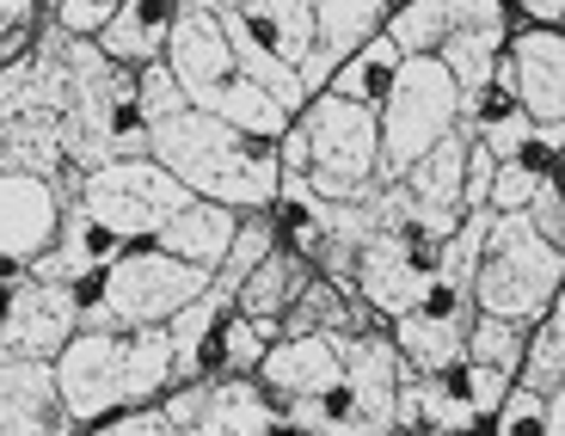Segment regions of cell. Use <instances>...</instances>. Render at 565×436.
I'll use <instances>...</instances> for the list:
<instances>
[{"mask_svg":"<svg viewBox=\"0 0 565 436\" xmlns=\"http://www.w3.org/2000/svg\"><path fill=\"white\" fill-rule=\"evenodd\" d=\"M282 400L301 436H394L399 363L394 338L382 332H301L277 338L253 369Z\"/></svg>","mask_w":565,"mask_h":436,"instance_id":"cell-1","label":"cell"},{"mask_svg":"<svg viewBox=\"0 0 565 436\" xmlns=\"http://www.w3.org/2000/svg\"><path fill=\"white\" fill-rule=\"evenodd\" d=\"M31 81L62 117V191L105 160L148 155V124L136 111V68L111 62L93 38H74L56 19L31 31Z\"/></svg>","mask_w":565,"mask_h":436,"instance_id":"cell-2","label":"cell"},{"mask_svg":"<svg viewBox=\"0 0 565 436\" xmlns=\"http://www.w3.org/2000/svg\"><path fill=\"white\" fill-rule=\"evenodd\" d=\"M50 369L74 430H86L111 412L154 406L172 387V344L167 326H81L50 357Z\"/></svg>","mask_w":565,"mask_h":436,"instance_id":"cell-3","label":"cell"},{"mask_svg":"<svg viewBox=\"0 0 565 436\" xmlns=\"http://www.w3.org/2000/svg\"><path fill=\"white\" fill-rule=\"evenodd\" d=\"M148 160L172 172V179L191 191V198H210V203H227V210H270L277 203V155L270 141H253L241 129H227L222 117L184 105L179 117L148 129Z\"/></svg>","mask_w":565,"mask_h":436,"instance_id":"cell-4","label":"cell"},{"mask_svg":"<svg viewBox=\"0 0 565 436\" xmlns=\"http://www.w3.org/2000/svg\"><path fill=\"white\" fill-rule=\"evenodd\" d=\"M559 277H565V253L529 227V215H492L480 265H473V308L535 326L559 301Z\"/></svg>","mask_w":565,"mask_h":436,"instance_id":"cell-5","label":"cell"},{"mask_svg":"<svg viewBox=\"0 0 565 436\" xmlns=\"http://www.w3.org/2000/svg\"><path fill=\"white\" fill-rule=\"evenodd\" d=\"M210 270L184 265L160 246H124L81 301V326H167L191 296H203Z\"/></svg>","mask_w":565,"mask_h":436,"instance_id":"cell-6","label":"cell"},{"mask_svg":"<svg viewBox=\"0 0 565 436\" xmlns=\"http://www.w3.org/2000/svg\"><path fill=\"white\" fill-rule=\"evenodd\" d=\"M301 129H308V184L326 203H356L382 184V136H375V111L339 93H313L301 105Z\"/></svg>","mask_w":565,"mask_h":436,"instance_id":"cell-7","label":"cell"},{"mask_svg":"<svg viewBox=\"0 0 565 436\" xmlns=\"http://www.w3.org/2000/svg\"><path fill=\"white\" fill-rule=\"evenodd\" d=\"M449 129H461V86L449 81L437 56H406L375 105V136H382V179H399L424 148H437Z\"/></svg>","mask_w":565,"mask_h":436,"instance_id":"cell-8","label":"cell"},{"mask_svg":"<svg viewBox=\"0 0 565 436\" xmlns=\"http://www.w3.org/2000/svg\"><path fill=\"white\" fill-rule=\"evenodd\" d=\"M68 198L81 203L86 215H99L124 246H141V240H154L160 227L191 203V191H184L160 160L129 155V160H105V167L81 172V179L68 184Z\"/></svg>","mask_w":565,"mask_h":436,"instance_id":"cell-9","label":"cell"},{"mask_svg":"<svg viewBox=\"0 0 565 436\" xmlns=\"http://www.w3.org/2000/svg\"><path fill=\"white\" fill-rule=\"evenodd\" d=\"M160 412L179 436H301L258 375H215V381H179V394H160Z\"/></svg>","mask_w":565,"mask_h":436,"instance_id":"cell-10","label":"cell"},{"mask_svg":"<svg viewBox=\"0 0 565 436\" xmlns=\"http://www.w3.org/2000/svg\"><path fill=\"white\" fill-rule=\"evenodd\" d=\"M351 289L369 313L399 320L412 313L430 289H437V240L406 234V227H375V234L356 246L351 265Z\"/></svg>","mask_w":565,"mask_h":436,"instance_id":"cell-11","label":"cell"},{"mask_svg":"<svg viewBox=\"0 0 565 436\" xmlns=\"http://www.w3.org/2000/svg\"><path fill=\"white\" fill-rule=\"evenodd\" d=\"M81 289L43 283L31 270L7 277L0 289V363H50L81 332Z\"/></svg>","mask_w":565,"mask_h":436,"instance_id":"cell-12","label":"cell"},{"mask_svg":"<svg viewBox=\"0 0 565 436\" xmlns=\"http://www.w3.org/2000/svg\"><path fill=\"white\" fill-rule=\"evenodd\" d=\"M25 50L0 62V172H38L62 184V117L31 81Z\"/></svg>","mask_w":565,"mask_h":436,"instance_id":"cell-13","label":"cell"},{"mask_svg":"<svg viewBox=\"0 0 565 436\" xmlns=\"http://www.w3.org/2000/svg\"><path fill=\"white\" fill-rule=\"evenodd\" d=\"M492 81L523 105L529 124L559 129V117H565V43H559V31L529 25V31H516V38H504Z\"/></svg>","mask_w":565,"mask_h":436,"instance_id":"cell-14","label":"cell"},{"mask_svg":"<svg viewBox=\"0 0 565 436\" xmlns=\"http://www.w3.org/2000/svg\"><path fill=\"white\" fill-rule=\"evenodd\" d=\"M467 326H473V296L467 289H430V296L418 301L412 313H399L394 320V351L406 369H418V375H437V369H455L467 351Z\"/></svg>","mask_w":565,"mask_h":436,"instance_id":"cell-15","label":"cell"},{"mask_svg":"<svg viewBox=\"0 0 565 436\" xmlns=\"http://www.w3.org/2000/svg\"><path fill=\"white\" fill-rule=\"evenodd\" d=\"M62 191L56 179H38V172H0V265L25 270L31 258L56 240L62 227Z\"/></svg>","mask_w":565,"mask_h":436,"instance_id":"cell-16","label":"cell"},{"mask_svg":"<svg viewBox=\"0 0 565 436\" xmlns=\"http://www.w3.org/2000/svg\"><path fill=\"white\" fill-rule=\"evenodd\" d=\"M215 19H222L227 43L246 56L301 68V56L313 50V0H227Z\"/></svg>","mask_w":565,"mask_h":436,"instance_id":"cell-17","label":"cell"},{"mask_svg":"<svg viewBox=\"0 0 565 436\" xmlns=\"http://www.w3.org/2000/svg\"><path fill=\"white\" fill-rule=\"evenodd\" d=\"M124 253V240L111 234V227L99 222V215H86L81 203H62V227H56V240L43 246L38 258H31V277H43V283H68V289H93L99 283V270L111 265V258Z\"/></svg>","mask_w":565,"mask_h":436,"instance_id":"cell-18","label":"cell"},{"mask_svg":"<svg viewBox=\"0 0 565 436\" xmlns=\"http://www.w3.org/2000/svg\"><path fill=\"white\" fill-rule=\"evenodd\" d=\"M160 62L172 68V81H179V93L191 105H203L227 74L241 68V62H234V43H227V31H222L215 13H172Z\"/></svg>","mask_w":565,"mask_h":436,"instance_id":"cell-19","label":"cell"},{"mask_svg":"<svg viewBox=\"0 0 565 436\" xmlns=\"http://www.w3.org/2000/svg\"><path fill=\"white\" fill-rule=\"evenodd\" d=\"M387 13H394V0H313V50L296 68L301 93L313 99V93L326 86V74L339 68L356 43H369L387 25Z\"/></svg>","mask_w":565,"mask_h":436,"instance_id":"cell-20","label":"cell"},{"mask_svg":"<svg viewBox=\"0 0 565 436\" xmlns=\"http://www.w3.org/2000/svg\"><path fill=\"white\" fill-rule=\"evenodd\" d=\"M480 25H504V0H394L382 31L406 56H437L443 43L467 38Z\"/></svg>","mask_w":565,"mask_h":436,"instance_id":"cell-21","label":"cell"},{"mask_svg":"<svg viewBox=\"0 0 565 436\" xmlns=\"http://www.w3.org/2000/svg\"><path fill=\"white\" fill-rule=\"evenodd\" d=\"M0 436H74L50 363H0Z\"/></svg>","mask_w":565,"mask_h":436,"instance_id":"cell-22","label":"cell"},{"mask_svg":"<svg viewBox=\"0 0 565 436\" xmlns=\"http://www.w3.org/2000/svg\"><path fill=\"white\" fill-rule=\"evenodd\" d=\"M234 227H241V210L210 203V198H191L148 246H160V253L184 258V265H198V270H215L222 253H227V240H234Z\"/></svg>","mask_w":565,"mask_h":436,"instance_id":"cell-23","label":"cell"},{"mask_svg":"<svg viewBox=\"0 0 565 436\" xmlns=\"http://www.w3.org/2000/svg\"><path fill=\"white\" fill-rule=\"evenodd\" d=\"M172 13H179V0H117V13L105 19V31L93 43L124 68H141V62H154L167 50Z\"/></svg>","mask_w":565,"mask_h":436,"instance_id":"cell-24","label":"cell"},{"mask_svg":"<svg viewBox=\"0 0 565 436\" xmlns=\"http://www.w3.org/2000/svg\"><path fill=\"white\" fill-rule=\"evenodd\" d=\"M369 320H375V313L356 301V289H344V283L308 270V283L296 289L289 313L277 320V338H301V332H363Z\"/></svg>","mask_w":565,"mask_h":436,"instance_id":"cell-25","label":"cell"},{"mask_svg":"<svg viewBox=\"0 0 565 436\" xmlns=\"http://www.w3.org/2000/svg\"><path fill=\"white\" fill-rule=\"evenodd\" d=\"M227 320V301H215L210 289L191 296L179 313L167 320V344H172V387L179 381H203L215 369V332Z\"/></svg>","mask_w":565,"mask_h":436,"instance_id":"cell-26","label":"cell"},{"mask_svg":"<svg viewBox=\"0 0 565 436\" xmlns=\"http://www.w3.org/2000/svg\"><path fill=\"white\" fill-rule=\"evenodd\" d=\"M308 258L301 253H289V246H270L265 258H258L253 270H246V283L234 289V308L241 313H253V320H265V326H277L282 313H289V301H296V289L308 283Z\"/></svg>","mask_w":565,"mask_h":436,"instance_id":"cell-27","label":"cell"},{"mask_svg":"<svg viewBox=\"0 0 565 436\" xmlns=\"http://www.w3.org/2000/svg\"><path fill=\"white\" fill-rule=\"evenodd\" d=\"M198 111L222 117L227 129H241V136H253V141H277L282 129H289V111L277 105V93H270V86H258L253 74H241V68L227 74V81L215 86Z\"/></svg>","mask_w":565,"mask_h":436,"instance_id":"cell-28","label":"cell"},{"mask_svg":"<svg viewBox=\"0 0 565 436\" xmlns=\"http://www.w3.org/2000/svg\"><path fill=\"white\" fill-rule=\"evenodd\" d=\"M399 62H406V50H399L387 31H375L369 43H356L351 56L339 62V68L326 74V93H339V99H356V105H375L387 99V86H394V74H399Z\"/></svg>","mask_w":565,"mask_h":436,"instance_id":"cell-29","label":"cell"},{"mask_svg":"<svg viewBox=\"0 0 565 436\" xmlns=\"http://www.w3.org/2000/svg\"><path fill=\"white\" fill-rule=\"evenodd\" d=\"M270 344H277V326L253 320V313H241V308H227L222 332H215V369H222V375H253L258 357H265Z\"/></svg>","mask_w":565,"mask_h":436,"instance_id":"cell-30","label":"cell"},{"mask_svg":"<svg viewBox=\"0 0 565 436\" xmlns=\"http://www.w3.org/2000/svg\"><path fill=\"white\" fill-rule=\"evenodd\" d=\"M492 424H498V436H565L559 400L535 394V387H523V381H510V394L498 400Z\"/></svg>","mask_w":565,"mask_h":436,"instance_id":"cell-31","label":"cell"},{"mask_svg":"<svg viewBox=\"0 0 565 436\" xmlns=\"http://www.w3.org/2000/svg\"><path fill=\"white\" fill-rule=\"evenodd\" d=\"M523 338L529 326L516 320H498V313H480L473 308V326H467V363H486V369H504L510 381H516V363H523Z\"/></svg>","mask_w":565,"mask_h":436,"instance_id":"cell-32","label":"cell"},{"mask_svg":"<svg viewBox=\"0 0 565 436\" xmlns=\"http://www.w3.org/2000/svg\"><path fill=\"white\" fill-rule=\"evenodd\" d=\"M516 381H523V387H535V394H547V400H559V301H553V308L529 326Z\"/></svg>","mask_w":565,"mask_h":436,"instance_id":"cell-33","label":"cell"},{"mask_svg":"<svg viewBox=\"0 0 565 436\" xmlns=\"http://www.w3.org/2000/svg\"><path fill=\"white\" fill-rule=\"evenodd\" d=\"M184 105H191V99L179 93V81H172L167 62H160V56L141 62V68H136V111H141V124L154 129V124H167V117H179Z\"/></svg>","mask_w":565,"mask_h":436,"instance_id":"cell-34","label":"cell"},{"mask_svg":"<svg viewBox=\"0 0 565 436\" xmlns=\"http://www.w3.org/2000/svg\"><path fill=\"white\" fill-rule=\"evenodd\" d=\"M86 436H179V430H172V418L154 400V406H129V412H111V418L86 424Z\"/></svg>","mask_w":565,"mask_h":436,"instance_id":"cell-35","label":"cell"},{"mask_svg":"<svg viewBox=\"0 0 565 436\" xmlns=\"http://www.w3.org/2000/svg\"><path fill=\"white\" fill-rule=\"evenodd\" d=\"M529 227H535L541 240H553V246H565V198H559V179H541V191L529 198Z\"/></svg>","mask_w":565,"mask_h":436,"instance_id":"cell-36","label":"cell"},{"mask_svg":"<svg viewBox=\"0 0 565 436\" xmlns=\"http://www.w3.org/2000/svg\"><path fill=\"white\" fill-rule=\"evenodd\" d=\"M461 381H467V400H473V412H480V418H492V412H498V400L510 394V375H504V369L467 363V357H461Z\"/></svg>","mask_w":565,"mask_h":436,"instance_id":"cell-37","label":"cell"},{"mask_svg":"<svg viewBox=\"0 0 565 436\" xmlns=\"http://www.w3.org/2000/svg\"><path fill=\"white\" fill-rule=\"evenodd\" d=\"M111 13H117V0H56V25L74 31V38H99Z\"/></svg>","mask_w":565,"mask_h":436,"instance_id":"cell-38","label":"cell"},{"mask_svg":"<svg viewBox=\"0 0 565 436\" xmlns=\"http://www.w3.org/2000/svg\"><path fill=\"white\" fill-rule=\"evenodd\" d=\"M38 31V0H0V56H19Z\"/></svg>","mask_w":565,"mask_h":436,"instance_id":"cell-39","label":"cell"},{"mask_svg":"<svg viewBox=\"0 0 565 436\" xmlns=\"http://www.w3.org/2000/svg\"><path fill=\"white\" fill-rule=\"evenodd\" d=\"M523 19H535V25L559 31V19H565V0H523Z\"/></svg>","mask_w":565,"mask_h":436,"instance_id":"cell-40","label":"cell"},{"mask_svg":"<svg viewBox=\"0 0 565 436\" xmlns=\"http://www.w3.org/2000/svg\"><path fill=\"white\" fill-rule=\"evenodd\" d=\"M227 0H179V13H222Z\"/></svg>","mask_w":565,"mask_h":436,"instance_id":"cell-41","label":"cell"},{"mask_svg":"<svg viewBox=\"0 0 565 436\" xmlns=\"http://www.w3.org/2000/svg\"><path fill=\"white\" fill-rule=\"evenodd\" d=\"M7 270H13V265H0V277H7Z\"/></svg>","mask_w":565,"mask_h":436,"instance_id":"cell-42","label":"cell"}]
</instances>
